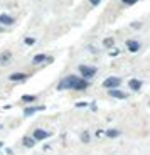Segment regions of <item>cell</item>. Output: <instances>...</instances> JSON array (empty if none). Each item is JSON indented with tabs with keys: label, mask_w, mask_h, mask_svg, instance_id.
<instances>
[{
	"label": "cell",
	"mask_w": 150,
	"mask_h": 155,
	"mask_svg": "<svg viewBox=\"0 0 150 155\" xmlns=\"http://www.w3.org/2000/svg\"><path fill=\"white\" fill-rule=\"evenodd\" d=\"M88 88V81L86 79H79L78 76L71 74V76H66L64 79H61L58 84V89L62 91V89H76V91H83V89Z\"/></svg>",
	"instance_id": "1"
},
{
	"label": "cell",
	"mask_w": 150,
	"mask_h": 155,
	"mask_svg": "<svg viewBox=\"0 0 150 155\" xmlns=\"http://www.w3.org/2000/svg\"><path fill=\"white\" fill-rule=\"evenodd\" d=\"M79 73L83 74V79H89L96 74V68L95 66H88V64H81L79 66Z\"/></svg>",
	"instance_id": "2"
},
{
	"label": "cell",
	"mask_w": 150,
	"mask_h": 155,
	"mask_svg": "<svg viewBox=\"0 0 150 155\" xmlns=\"http://www.w3.org/2000/svg\"><path fill=\"white\" fill-rule=\"evenodd\" d=\"M120 84H122V79L116 76H110L103 81V88H106V89H116Z\"/></svg>",
	"instance_id": "3"
},
{
	"label": "cell",
	"mask_w": 150,
	"mask_h": 155,
	"mask_svg": "<svg viewBox=\"0 0 150 155\" xmlns=\"http://www.w3.org/2000/svg\"><path fill=\"white\" fill-rule=\"evenodd\" d=\"M47 137H49V132H46V130H42V128H35L34 133H32V138L35 140V142H42V140H46Z\"/></svg>",
	"instance_id": "4"
},
{
	"label": "cell",
	"mask_w": 150,
	"mask_h": 155,
	"mask_svg": "<svg viewBox=\"0 0 150 155\" xmlns=\"http://www.w3.org/2000/svg\"><path fill=\"white\" fill-rule=\"evenodd\" d=\"M108 93H110L112 98H116V100H127V94H125L123 91H120L118 88L116 89H108Z\"/></svg>",
	"instance_id": "5"
},
{
	"label": "cell",
	"mask_w": 150,
	"mask_h": 155,
	"mask_svg": "<svg viewBox=\"0 0 150 155\" xmlns=\"http://www.w3.org/2000/svg\"><path fill=\"white\" fill-rule=\"evenodd\" d=\"M27 78H29V74H25V73H14L8 76V79L10 81H25Z\"/></svg>",
	"instance_id": "6"
},
{
	"label": "cell",
	"mask_w": 150,
	"mask_h": 155,
	"mask_svg": "<svg viewBox=\"0 0 150 155\" xmlns=\"http://www.w3.org/2000/svg\"><path fill=\"white\" fill-rule=\"evenodd\" d=\"M128 88H130L132 91H138V89L142 88V81H140V79H137V78H133V79H130V81H128Z\"/></svg>",
	"instance_id": "7"
},
{
	"label": "cell",
	"mask_w": 150,
	"mask_h": 155,
	"mask_svg": "<svg viewBox=\"0 0 150 155\" xmlns=\"http://www.w3.org/2000/svg\"><path fill=\"white\" fill-rule=\"evenodd\" d=\"M127 47L130 52H137V51L140 49V42L138 41H133V39H130V41H127Z\"/></svg>",
	"instance_id": "8"
},
{
	"label": "cell",
	"mask_w": 150,
	"mask_h": 155,
	"mask_svg": "<svg viewBox=\"0 0 150 155\" xmlns=\"http://www.w3.org/2000/svg\"><path fill=\"white\" fill-rule=\"evenodd\" d=\"M14 17H10V15H7V14H0V24L2 25H12L14 24Z\"/></svg>",
	"instance_id": "9"
},
{
	"label": "cell",
	"mask_w": 150,
	"mask_h": 155,
	"mask_svg": "<svg viewBox=\"0 0 150 155\" xmlns=\"http://www.w3.org/2000/svg\"><path fill=\"white\" fill-rule=\"evenodd\" d=\"M44 110V106H31V108H25L24 110V115L25 116H31V115H34L35 111H42Z\"/></svg>",
	"instance_id": "10"
},
{
	"label": "cell",
	"mask_w": 150,
	"mask_h": 155,
	"mask_svg": "<svg viewBox=\"0 0 150 155\" xmlns=\"http://www.w3.org/2000/svg\"><path fill=\"white\" fill-rule=\"evenodd\" d=\"M46 59H47L46 54H35L34 58H32V62H34V64H41V62H44Z\"/></svg>",
	"instance_id": "11"
},
{
	"label": "cell",
	"mask_w": 150,
	"mask_h": 155,
	"mask_svg": "<svg viewBox=\"0 0 150 155\" xmlns=\"http://www.w3.org/2000/svg\"><path fill=\"white\" fill-rule=\"evenodd\" d=\"M34 145H35V140L32 138V137H25V138H24V147L31 148V147H34Z\"/></svg>",
	"instance_id": "12"
},
{
	"label": "cell",
	"mask_w": 150,
	"mask_h": 155,
	"mask_svg": "<svg viewBox=\"0 0 150 155\" xmlns=\"http://www.w3.org/2000/svg\"><path fill=\"white\" fill-rule=\"evenodd\" d=\"M35 100H37V96H35V94H24V96H22L24 103H34Z\"/></svg>",
	"instance_id": "13"
},
{
	"label": "cell",
	"mask_w": 150,
	"mask_h": 155,
	"mask_svg": "<svg viewBox=\"0 0 150 155\" xmlns=\"http://www.w3.org/2000/svg\"><path fill=\"white\" fill-rule=\"evenodd\" d=\"M120 133H122L120 130H115V128H110V130L106 132V135L110 137V138H115V137H118V135H120Z\"/></svg>",
	"instance_id": "14"
},
{
	"label": "cell",
	"mask_w": 150,
	"mask_h": 155,
	"mask_svg": "<svg viewBox=\"0 0 150 155\" xmlns=\"http://www.w3.org/2000/svg\"><path fill=\"white\" fill-rule=\"evenodd\" d=\"M8 59H10V54H8V52L5 56H0V64H8V62H10Z\"/></svg>",
	"instance_id": "15"
},
{
	"label": "cell",
	"mask_w": 150,
	"mask_h": 155,
	"mask_svg": "<svg viewBox=\"0 0 150 155\" xmlns=\"http://www.w3.org/2000/svg\"><path fill=\"white\" fill-rule=\"evenodd\" d=\"M103 44H105V47H112L113 44H115V41H113V37H106L103 41Z\"/></svg>",
	"instance_id": "16"
},
{
	"label": "cell",
	"mask_w": 150,
	"mask_h": 155,
	"mask_svg": "<svg viewBox=\"0 0 150 155\" xmlns=\"http://www.w3.org/2000/svg\"><path fill=\"white\" fill-rule=\"evenodd\" d=\"M24 42H25L27 46H34L35 39H34V37H25V39H24Z\"/></svg>",
	"instance_id": "17"
},
{
	"label": "cell",
	"mask_w": 150,
	"mask_h": 155,
	"mask_svg": "<svg viewBox=\"0 0 150 155\" xmlns=\"http://www.w3.org/2000/svg\"><path fill=\"white\" fill-rule=\"evenodd\" d=\"M81 140H83L85 143H88V142H89V135H88V133H83V135H81Z\"/></svg>",
	"instance_id": "18"
},
{
	"label": "cell",
	"mask_w": 150,
	"mask_h": 155,
	"mask_svg": "<svg viewBox=\"0 0 150 155\" xmlns=\"http://www.w3.org/2000/svg\"><path fill=\"white\" fill-rule=\"evenodd\" d=\"M123 4H127V5H133L135 2H138V0H122Z\"/></svg>",
	"instance_id": "19"
},
{
	"label": "cell",
	"mask_w": 150,
	"mask_h": 155,
	"mask_svg": "<svg viewBox=\"0 0 150 155\" xmlns=\"http://www.w3.org/2000/svg\"><path fill=\"white\" fill-rule=\"evenodd\" d=\"M100 2H101V0H89V4H91V5H98Z\"/></svg>",
	"instance_id": "20"
},
{
	"label": "cell",
	"mask_w": 150,
	"mask_h": 155,
	"mask_svg": "<svg viewBox=\"0 0 150 155\" xmlns=\"http://www.w3.org/2000/svg\"><path fill=\"white\" fill-rule=\"evenodd\" d=\"M2 147H4V142H0V148H2Z\"/></svg>",
	"instance_id": "21"
}]
</instances>
